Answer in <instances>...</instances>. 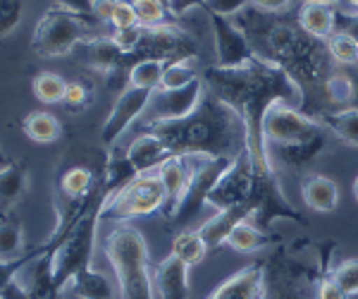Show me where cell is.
<instances>
[{"instance_id": "cell-1", "label": "cell", "mask_w": 358, "mask_h": 299, "mask_svg": "<svg viewBox=\"0 0 358 299\" xmlns=\"http://www.w3.org/2000/svg\"><path fill=\"white\" fill-rule=\"evenodd\" d=\"M206 89L234 108L246 125V148L258 172H275L273 158L263 139V120L275 103L301 108L303 94L296 79L275 60L253 57L241 67H208L201 74Z\"/></svg>"}, {"instance_id": "cell-2", "label": "cell", "mask_w": 358, "mask_h": 299, "mask_svg": "<svg viewBox=\"0 0 358 299\" xmlns=\"http://www.w3.org/2000/svg\"><path fill=\"white\" fill-rule=\"evenodd\" d=\"M141 132H153L170 146L172 153H208L236 158L246 151V125L241 115L213 96H206L187 118L153 123Z\"/></svg>"}, {"instance_id": "cell-3", "label": "cell", "mask_w": 358, "mask_h": 299, "mask_svg": "<svg viewBox=\"0 0 358 299\" xmlns=\"http://www.w3.org/2000/svg\"><path fill=\"white\" fill-rule=\"evenodd\" d=\"M103 254L117 280L120 299H155L151 254L146 237L134 225L117 223L106 235Z\"/></svg>"}, {"instance_id": "cell-4", "label": "cell", "mask_w": 358, "mask_h": 299, "mask_svg": "<svg viewBox=\"0 0 358 299\" xmlns=\"http://www.w3.org/2000/svg\"><path fill=\"white\" fill-rule=\"evenodd\" d=\"M101 206L103 201H96L91 209H86L84 216L53 246V280L62 295L67 292L74 275L91 266V256H94L96 246V230L98 221H101Z\"/></svg>"}, {"instance_id": "cell-5", "label": "cell", "mask_w": 358, "mask_h": 299, "mask_svg": "<svg viewBox=\"0 0 358 299\" xmlns=\"http://www.w3.org/2000/svg\"><path fill=\"white\" fill-rule=\"evenodd\" d=\"M91 22L94 20L53 5L38 17L34 27L31 50L41 57H65L74 53L79 43L91 39Z\"/></svg>"}, {"instance_id": "cell-6", "label": "cell", "mask_w": 358, "mask_h": 299, "mask_svg": "<svg viewBox=\"0 0 358 299\" xmlns=\"http://www.w3.org/2000/svg\"><path fill=\"white\" fill-rule=\"evenodd\" d=\"M268 43L273 48L275 62L285 67L299 82H315L325 74V55L317 39L308 34H299L287 25L270 29Z\"/></svg>"}, {"instance_id": "cell-7", "label": "cell", "mask_w": 358, "mask_h": 299, "mask_svg": "<svg viewBox=\"0 0 358 299\" xmlns=\"http://www.w3.org/2000/svg\"><path fill=\"white\" fill-rule=\"evenodd\" d=\"M189 158V182L184 187L177 206L167 214V223L175 228H187L196 216L201 214L208 201L210 189L217 185L222 172L232 165L234 158L227 156H208V153H184Z\"/></svg>"}, {"instance_id": "cell-8", "label": "cell", "mask_w": 358, "mask_h": 299, "mask_svg": "<svg viewBox=\"0 0 358 299\" xmlns=\"http://www.w3.org/2000/svg\"><path fill=\"white\" fill-rule=\"evenodd\" d=\"M167 209V194L160 182L158 172H143L136 175L129 185H124L117 194L103 201L101 221L127 223L141 216H151L155 211Z\"/></svg>"}, {"instance_id": "cell-9", "label": "cell", "mask_w": 358, "mask_h": 299, "mask_svg": "<svg viewBox=\"0 0 358 299\" xmlns=\"http://www.w3.org/2000/svg\"><path fill=\"white\" fill-rule=\"evenodd\" d=\"M265 146H308L325 141V127L320 120L303 115L299 108L275 103L263 120Z\"/></svg>"}, {"instance_id": "cell-10", "label": "cell", "mask_w": 358, "mask_h": 299, "mask_svg": "<svg viewBox=\"0 0 358 299\" xmlns=\"http://www.w3.org/2000/svg\"><path fill=\"white\" fill-rule=\"evenodd\" d=\"M196 55V39L189 32H184L177 25H158V27H143V36L138 41V48L129 57V65H134L141 57H158V60L172 62L182 57Z\"/></svg>"}, {"instance_id": "cell-11", "label": "cell", "mask_w": 358, "mask_h": 299, "mask_svg": "<svg viewBox=\"0 0 358 299\" xmlns=\"http://www.w3.org/2000/svg\"><path fill=\"white\" fill-rule=\"evenodd\" d=\"M206 96V82L199 77L184 89H155L151 94L146 111L138 118V130L148 127L153 123H167V120L187 118L189 113L196 111V106Z\"/></svg>"}, {"instance_id": "cell-12", "label": "cell", "mask_w": 358, "mask_h": 299, "mask_svg": "<svg viewBox=\"0 0 358 299\" xmlns=\"http://www.w3.org/2000/svg\"><path fill=\"white\" fill-rule=\"evenodd\" d=\"M256 180H258V170L253 165L251 156H248V148L244 153H239L232 165L222 172V177L217 180V185L210 189L208 194V206H213L215 211H224L232 209L236 204H244V201H251L253 189H256Z\"/></svg>"}, {"instance_id": "cell-13", "label": "cell", "mask_w": 358, "mask_h": 299, "mask_svg": "<svg viewBox=\"0 0 358 299\" xmlns=\"http://www.w3.org/2000/svg\"><path fill=\"white\" fill-rule=\"evenodd\" d=\"M151 94L153 91H148V89H136V86H129V84L124 86L122 94L117 96V101L113 103L106 123H103V130H101L103 146L113 148L120 137H122L131 125L138 123V118H141L148 101H151Z\"/></svg>"}, {"instance_id": "cell-14", "label": "cell", "mask_w": 358, "mask_h": 299, "mask_svg": "<svg viewBox=\"0 0 358 299\" xmlns=\"http://www.w3.org/2000/svg\"><path fill=\"white\" fill-rule=\"evenodd\" d=\"M210 27L215 34V65L217 67H241L251 62L256 53L248 46V39L239 27L229 22V17L210 15Z\"/></svg>"}, {"instance_id": "cell-15", "label": "cell", "mask_w": 358, "mask_h": 299, "mask_svg": "<svg viewBox=\"0 0 358 299\" xmlns=\"http://www.w3.org/2000/svg\"><path fill=\"white\" fill-rule=\"evenodd\" d=\"M206 299H268L265 292V263H248L241 271L222 280Z\"/></svg>"}, {"instance_id": "cell-16", "label": "cell", "mask_w": 358, "mask_h": 299, "mask_svg": "<svg viewBox=\"0 0 358 299\" xmlns=\"http://www.w3.org/2000/svg\"><path fill=\"white\" fill-rule=\"evenodd\" d=\"M74 53H82L86 65H91L94 70L108 74V77H115L120 70H127L129 74V57L122 53L117 43H115L113 36H91L77 46Z\"/></svg>"}, {"instance_id": "cell-17", "label": "cell", "mask_w": 358, "mask_h": 299, "mask_svg": "<svg viewBox=\"0 0 358 299\" xmlns=\"http://www.w3.org/2000/svg\"><path fill=\"white\" fill-rule=\"evenodd\" d=\"M189 268L182 258L175 254L165 256L153 268V290L155 299H189L192 285H189Z\"/></svg>"}, {"instance_id": "cell-18", "label": "cell", "mask_w": 358, "mask_h": 299, "mask_svg": "<svg viewBox=\"0 0 358 299\" xmlns=\"http://www.w3.org/2000/svg\"><path fill=\"white\" fill-rule=\"evenodd\" d=\"M170 156H172L170 146L158 134H153V132H138L124 151V158L129 160L131 170L136 175L158 170Z\"/></svg>"}, {"instance_id": "cell-19", "label": "cell", "mask_w": 358, "mask_h": 299, "mask_svg": "<svg viewBox=\"0 0 358 299\" xmlns=\"http://www.w3.org/2000/svg\"><path fill=\"white\" fill-rule=\"evenodd\" d=\"M253 201H244V204H236L232 209L217 211L213 218L201 225L196 232L203 237V242L208 244V249H217V246L227 244V237L232 235V230L239 225L241 221H248L253 216Z\"/></svg>"}, {"instance_id": "cell-20", "label": "cell", "mask_w": 358, "mask_h": 299, "mask_svg": "<svg viewBox=\"0 0 358 299\" xmlns=\"http://www.w3.org/2000/svg\"><path fill=\"white\" fill-rule=\"evenodd\" d=\"M41 246L43 251L31 261V271L24 283L29 299H62V292L53 280V249H48L45 244Z\"/></svg>"}, {"instance_id": "cell-21", "label": "cell", "mask_w": 358, "mask_h": 299, "mask_svg": "<svg viewBox=\"0 0 358 299\" xmlns=\"http://www.w3.org/2000/svg\"><path fill=\"white\" fill-rule=\"evenodd\" d=\"M299 27L303 34L313 39H330L337 32V22L339 15L332 5H322V3H303L299 8Z\"/></svg>"}, {"instance_id": "cell-22", "label": "cell", "mask_w": 358, "mask_h": 299, "mask_svg": "<svg viewBox=\"0 0 358 299\" xmlns=\"http://www.w3.org/2000/svg\"><path fill=\"white\" fill-rule=\"evenodd\" d=\"M303 204L320 214H332L339 204V187L337 182L325 175H308L301 182Z\"/></svg>"}, {"instance_id": "cell-23", "label": "cell", "mask_w": 358, "mask_h": 299, "mask_svg": "<svg viewBox=\"0 0 358 299\" xmlns=\"http://www.w3.org/2000/svg\"><path fill=\"white\" fill-rule=\"evenodd\" d=\"M155 172H158L160 182H163V187H165V194H167V209H165V216H167L177 206V201L189 182V172H192L189 158L184 156V153H172Z\"/></svg>"}, {"instance_id": "cell-24", "label": "cell", "mask_w": 358, "mask_h": 299, "mask_svg": "<svg viewBox=\"0 0 358 299\" xmlns=\"http://www.w3.org/2000/svg\"><path fill=\"white\" fill-rule=\"evenodd\" d=\"M101 185H103V177H101V182H96V175L91 168H86V165H74V168H67L62 172L60 185L57 187H60L62 197L67 201H82V199H89Z\"/></svg>"}, {"instance_id": "cell-25", "label": "cell", "mask_w": 358, "mask_h": 299, "mask_svg": "<svg viewBox=\"0 0 358 299\" xmlns=\"http://www.w3.org/2000/svg\"><path fill=\"white\" fill-rule=\"evenodd\" d=\"M67 290L79 299H113L115 297L110 280L101 271H96L94 266L84 268L82 273L74 275Z\"/></svg>"}, {"instance_id": "cell-26", "label": "cell", "mask_w": 358, "mask_h": 299, "mask_svg": "<svg viewBox=\"0 0 358 299\" xmlns=\"http://www.w3.org/2000/svg\"><path fill=\"white\" fill-rule=\"evenodd\" d=\"M29 187V172L17 163H8L0 168V209L8 214L10 209L24 197Z\"/></svg>"}, {"instance_id": "cell-27", "label": "cell", "mask_w": 358, "mask_h": 299, "mask_svg": "<svg viewBox=\"0 0 358 299\" xmlns=\"http://www.w3.org/2000/svg\"><path fill=\"white\" fill-rule=\"evenodd\" d=\"M24 134L36 144H55L62 137V125L53 113L48 111H34L24 118L22 125Z\"/></svg>"}, {"instance_id": "cell-28", "label": "cell", "mask_w": 358, "mask_h": 299, "mask_svg": "<svg viewBox=\"0 0 358 299\" xmlns=\"http://www.w3.org/2000/svg\"><path fill=\"white\" fill-rule=\"evenodd\" d=\"M322 127L332 130V134H337L339 139L346 141L349 146L358 148V106L342 108V111L325 113L320 118Z\"/></svg>"}, {"instance_id": "cell-29", "label": "cell", "mask_w": 358, "mask_h": 299, "mask_svg": "<svg viewBox=\"0 0 358 299\" xmlns=\"http://www.w3.org/2000/svg\"><path fill=\"white\" fill-rule=\"evenodd\" d=\"M27 242H24V230L17 218L3 214L0 216V261H15V258L24 256Z\"/></svg>"}, {"instance_id": "cell-30", "label": "cell", "mask_w": 358, "mask_h": 299, "mask_svg": "<svg viewBox=\"0 0 358 299\" xmlns=\"http://www.w3.org/2000/svg\"><path fill=\"white\" fill-rule=\"evenodd\" d=\"M165 67H167L165 60H158V57H141V60H136L134 65L129 67L127 84L136 86V89H148V91L160 89Z\"/></svg>"}, {"instance_id": "cell-31", "label": "cell", "mask_w": 358, "mask_h": 299, "mask_svg": "<svg viewBox=\"0 0 358 299\" xmlns=\"http://www.w3.org/2000/svg\"><path fill=\"white\" fill-rule=\"evenodd\" d=\"M270 242H273V237H268L261 228L253 225V221H241L227 237V246L239 251V254H253V251L263 249Z\"/></svg>"}, {"instance_id": "cell-32", "label": "cell", "mask_w": 358, "mask_h": 299, "mask_svg": "<svg viewBox=\"0 0 358 299\" xmlns=\"http://www.w3.org/2000/svg\"><path fill=\"white\" fill-rule=\"evenodd\" d=\"M170 254L182 258L187 266H199L208 256V244L203 242V237H201L196 230H182V232H177L175 239H172Z\"/></svg>"}, {"instance_id": "cell-33", "label": "cell", "mask_w": 358, "mask_h": 299, "mask_svg": "<svg viewBox=\"0 0 358 299\" xmlns=\"http://www.w3.org/2000/svg\"><path fill=\"white\" fill-rule=\"evenodd\" d=\"M199 74V55L194 57H182V60H172L167 62L165 72H163V82L160 89H184L192 82H196Z\"/></svg>"}, {"instance_id": "cell-34", "label": "cell", "mask_w": 358, "mask_h": 299, "mask_svg": "<svg viewBox=\"0 0 358 299\" xmlns=\"http://www.w3.org/2000/svg\"><path fill=\"white\" fill-rule=\"evenodd\" d=\"M31 91H34V96H36V101L45 103V106H55V103L65 101L67 82L55 72H41L34 77Z\"/></svg>"}, {"instance_id": "cell-35", "label": "cell", "mask_w": 358, "mask_h": 299, "mask_svg": "<svg viewBox=\"0 0 358 299\" xmlns=\"http://www.w3.org/2000/svg\"><path fill=\"white\" fill-rule=\"evenodd\" d=\"M322 91H325L327 101H330L332 106L349 108L351 99H354V94H356V86L344 72H332V74H327L325 82H322Z\"/></svg>"}, {"instance_id": "cell-36", "label": "cell", "mask_w": 358, "mask_h": 299, "mask_svg": "<svg viewBox=\"0 0 358 299\" xmlns=\"http://www.w3.org/2000/svg\"><path fill=\"white\" fill-rule=\"evenodd\" d=\"M327 53L339 65H358V41L346 32H334L327 39Z\"/></svg>"}, {"instance_id": "cell-37", "label": "cell", "mask_w": 358, "mask_h": 299, "mask_svg": "<svg viewBox=\"0 0 358 299\" xmlns=\"http://www.w3.org/2000/svg\"><path fill=\"white\" fill-rule=\"evenodd\" d=\"M136 13L138 25L143 27H158L167 22V3L165 0H129Z\"/></svg>"}, {"instance_id": "cell-38", "label": "cell", "mask_w": 358, "mask_h": 299, "mask_svg": "<svg viewBox=\"0 0 358 299\" xmlns=\"http://www.w3.org/2000/svg\"><path fill=\"white\" fill-rule=\"evenodd\" d=\"M24 20V0H0V39L10 36Z\"/></svg>"}, {"instance_id": "cell-39", "label": "cell", "mask_w": 358, "mask_h": 299, "mask_svg": "<svg viewBox=\"0 0 358 299\" xmlns=\"http://www.w3.org/2000/svg\"><path fill=\"white\" fill-rule=\"evenodd\" d=\"M41 251H43V246H38V249L29 251V254L20 256V258H15V261H0V292H3L10 283H15L17 275L24 271V268H27L29 263H31L38 254H41Z\"/></svg>"}, {"instance_id": "cell-40", "label": "cell", "mask_w": 358, "mask_h": 299, "mask_svg": "<svg viewBox=\"0 0 358 299\" xmlns=\"http://www.w3.org/2000/svg\"><path fill=\"white\" fill-rule=\"evenodd\" d=\"M332 280H337L344 292L358 290V258H346L330 271Z\"/></svg>"}, {"instance_id": "cell-41", "label": "cell", "mask_w": 358, "mask_h": 299, "mask_svg": "<svg viewBox=\"0 0 358 299\" xmlns=\"http://www.w3.org/2000/svg\"><path fill=\"white\" fill-rule=\"evenodd\" d=\"M141 36H143V25H134V27H127V29H115V32H113L115 43L122 48V53L127 57L134 55V50L138 48Z\"/></svg>"}, {"instance_id": "cell-42", "label": "cell", "mask_w": 358, "mask_h": 299, "mask_svg": "<svg viewBox=\"0 0 358 299\" xmlns=\"http://www.w3.org/2000/svg\"><path fill=\"white\" fill-rule=\"evenodd\" d=\"M62 103H67L69 108H84V106H89L91 103V89H89V84H84V82H67V91H65V101Z\"/></svg>"}, {"instance_id": "cell-43", "label": "cell", "mask_w": 358, "mask_h": 299, "mask_svg": "<svg viewBox=\"0 0 358 299\" xmlns=\"http://www.w3.org/2000/svg\"><path fill=\"white\" fill-rule=\"evenodd\" d=\"M251 0H206L208 15H220V17H232L246 8Z\"/></svg>"}, {"instance_id": "cell-44", "label": "cell", "mask_w": 358, "mask_h": 299, "mask_svg": "<svg viewBox=\"0 0 358 299\" xmlns=\"http://www.w3.org/2000/svg\"><path fill=\"white\" fill-rule=\"evenodd\" d=\"M134 25H138V20H136V13H134V8H131V3L129 0H120L117 10H115V15L110 20L113 32L115 29H127V27H134Z\"/></svg>"}, {"instance_id": "cell-45", "label": "cell", "mask_w": 358, "mask_h": 299, "mask_svg": "<svg viewBox=\"0 0 358 299\" xmlns=\"http://www.w3.org/2000/svg\"><path fill=\"white\" fill-rule=\"evenodd\" d=\"M117 5H120V0H91V15H94L96 22L110 25Z\"/></svg>"}, {"instance_id": "cell-46", "label": "cell", "mask_w": 358, "mask_h": 299, "mask_svg": "<svg viewBox=\"0 0 358 299\" xmlns=\"http://www.w3.org/2000/svg\"><path fill=\"white\" fill-rule=\"evenodd\" d=\"M344 295L346 292L339 287L337 280H332V275H325L315 287V299H344Z\"/></svg>"}, {"instance_id": "cell-47", "label": "cell", "mask_w": 358, "mask_h": 299, "mask_svg": "<svg viewBox=\"0 0 358 299\" xmlns=\"http://www.w3.org/2000/svg\"><path fill=\"white\" fill-rule=\"evenodd\" d=\"M55 5L69 10V13L82 15V17H86V20H94V15H91V0H55Z\"/></svg>"}, {"instance_id": "cell-48", "label": "cell", "mask_w": 358, "mask_h": 299, "mask_svg": "<svg viewBox=\"0 0 358 299\" xmlns=\"http://www.w3.org/2000/svg\"><path fill=\"white\" fill-rule=\"evenodd\" d=\"M194 8H203L206 10V0H170L167 3V13L170 15H187L189 10H194Z\"/></svg>"}, {"instance_id": "cell-49", "label": "cell", "mask_w": 358, "mask_h": 299, "mask_svg": "<svg viewBox=\"0 0 358 299\" xmlns=\"http://www.w3.org/2000/svg\"><path fill=\"white\" fill-rule=\"evenodd\" d=\"M256 8L265 10V13H285L292 5V0H251Z\"/></svg>"}, {"instance_id": "cell-50", "label": "cell", "mask_w": 358, "mask_h": 299, "mask_svg": "<svg viewBox=\"0 0 358 299\" xmlns=\"http://www.w3.org/2000/svg\"><path fill=\"white\" fill-rule=\"evenodd\" d=\"M0 295H3V299H29V292H27V287H24L22 280L10 283L3 292H0Z\"/></svg>"}, {"instance_id": "cell-51", "label": "cell", "mask_w": 358, "mask_h": 299, "mask_svg": "<svg viewBox=\"0 0 358 299\" xmlns=\"http://www.w3.org/2000/svg\"><path fill=\"white\" fill-rule=\"evenodd\" d=\"M10 163V158H8V153L3 151V146H0V168H3V165H8Z\"/></svg>"}, {"instance_id": "cell-52", "label": "cell", "mask_w": 358, "mask_h": 299, "mask_svg": "<svg viewBox=\"0 0 358 299\" xmlns=\"http://www.w3.org/2000/svg\"><path fill=\"white\" fill-rule=\"evenodd\" d=\"M303 3H322V5H337L339 0H303Z\"/></svg>"}, {"instance_id": "cell-53", "label": "cell", "mask_w": 358, "mask_h": 299, "mask_svg": "<svg viewBox=\"0 0 358 299\" xmlns=\"http://www.w3.org/2000/svg\"><path fill=\"white\" fill-rule=\"evenodd\" d=\"M344 299H358V290H356V292H346Z\"/></svg>"}, {"instance_id": "cell-54", "label": "cell", "mask_w": 358, "mask_h": 299, "mask_svg": "<svg viewBox=\"0 0 358 299\" xmlns=\"http://www.w3.org/2000/svg\"><path fill=\"white\" fill-rule=\"evenodd\" d=\"M354 199L358 201V177H356V180H354Z\"/></svg>"}, {"instance_id": "cell-55", "label": "cell", "mask_w": 358, "mask_h": 299, "mask_svg": "<svg viewBox=\"0 0 358 299\" xmlns=\"http://www.w3.org/2000/svg\"><path fill=\"white\" fill-rule=\"evenodd\" d=\"M346 3H349V5H351V8H354V10H356V13H358V0H346Z\"/></svg>"}, {"instance_id": "cell-56", "label": "cell", "mask_w": 358, "mask_h": 299, "mask_svg": "<svg viewBox=\"0 0 358 299\" xmlns=\"http://www.w3.org/2000/svg\"><path fill=\"white\" fill-rule=\"evenodd\" d=\"M165 3H170V0H165Z\"/></svg>"}, {"instance_id": "cell-57", "label": "cell", "mask_w": 358, "mask_h": 299, "mask_svg": "<svg viewBox=\"0 0 358 299\" xmlns=\"http://www.w3.org/2000/svg\"><path fill=\"white\" fill-rule=\"evenodd\" d=\"M0 299H3V295H0Z\"/></svg>"}]
</instances>
